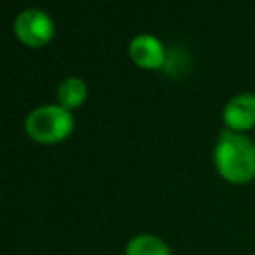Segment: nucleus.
I'll use <instances>...</instances> for the list:
<instances>
[{
    "label": "nucleus",
    "instance_id": "1",
    "mask_svg": "<svg viewBox=\"0 0 255 255\" xmlns=\"http://www.w3.org/2000/svg\"><path fill=\"white\" fill-rule=\"evenodd\" d=\"M213 157L219 173L229 181H247L255 175V143L241 131L221 129Z\"/></svg>",
    "mask_w": 255,
    "mask_h": 255
},
{
    "label": "nucleus",
    "instance_id": "2",
    "mask_svg": "<svg viewBox=\"0 0 255 255\" xmlns=\"http://www.w3.org/2000/svg\"><path fill=\"white\" fill-rule=\"evenodd\" d=\"M26 131L42 143H52L66 137L74 128V116L70 108L62 104H42L28 112L26 116Z\"/></svg>",
    "mask_w": 255,
    "mask_h": 255
},
{
    "label": "nucleus",
    "instance_id": "3",
    "mask_svg": "<svg viewBox=\"0 0 255 255\" xmlns=\"http://www.w3.org/2000/svg\"><path fill=\"white\" fill-rule=\"evenodd\" d=\"M14 32L22 42L30 46H42L54 34V20L40 8H26L16 16Z\"/></svg>",
    "mask_w": 255,
    "mask_h": 255
},
{
    "label": "nucleus",
    "instance_id": "4",
    "mask_svg": "<svg viewBox=\"0 0 255 255\" xmlns=\"http://www.w3.org/2000/svg\"><path fill=\"white\" fill-rule=\"evenodd\" d=\"M223 122L233 131L251 128L255 124V94L239 92L231 96L223 106Z\"/></svg>",
    "mask_w": 255,
    "mask_h": 255
},
{
    "label": "nucleus",
    "instance_id": "5",
    "mask_svg": "<svg viewBox=\"0 0 255 255\" xmlns=\"http://www.w3.org/2000/svg\"><path fill=\"white\" fill-rule=\"evenodd\" d=\"M129 56L133 58L135 64L143 68H159L165 64V48L163 42L149 34V32H139L129 40Z\"/></svg>",
    "mask_w": 255,
    "mask_h": 255
},
{
    "label": "nucleus",
    "instance_id": "6",
    "mask_svg": "<svg viewBox=\"0 0 255 255\" xmlns=\"http://www.w3.org/2000/svg\"><path fill=\"white\" fill-rule=\"evenodd\" d=\"M126 255H171L167 243L153 233H137L126 243Z\"/></svg>",
    "mask_w": 255,
    "mask_h": 255
},
{
    "label": "nucleus",
    "instance_id": "7",
    "mask_svg": "<svg viewBox=\"0 0 255 255\" xmlns=\"http://www.w3.org/2000/svg\"><path fill=\"white\" fill-rule=\"evenodd\" d=\"M86 82L78 76H68L58 84V102L66 108L78 106L80 102H84L86 98Z\"/></svg>",
    "mask_w": 255,
    "mask_h": 255
}]
</instances>
